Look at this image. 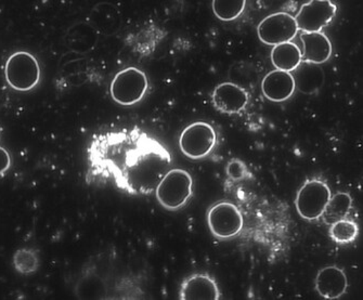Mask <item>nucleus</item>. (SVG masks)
Returning <instances> with one entry per match:
<instances>
[{
	"label": "nucleus",
	"instance_id": "obj_1",
	"mask_svg": "<svg viewBox=\"0 0 363 300\" xmlns=\"http://www.w3.org/2000/svg\"><path fill=\"white\" fill-rule=\"evenodd\" d=\"M86 182H108L136 196L151 195L172 167L169 151L139 128L94 135L87 148Z\"/></svg>",
	"mask_w": 363,
	"mask_h": 300
},
{
	"label": "nucleus",
	"instance_id": "obj_2",
	"mask_svg": "<svg viewBox=\"0 0 363 300\" xmlns=\"http://www.w3.org/2000/svg\"><path fill=\"white\" fill-rule=\"evenodd\" d=\"M160 204L168 211H176L186 204L194 194V179L186 170H169L155 189Z\"/></svg>",
	"mask_w": 363,
	"mask_h": 300
},
{
	"label": "nucleus",
	"instance_id": "obj_3",
	"mask_svg": "<svg viewBox=\"0 0 363 300\" xmlns=\"http://www.w3.org/2000/svg\"><path fill=\"white\" fill-rule=\"evenodd\" d=\"M5 77L8 85L16 91H30L40 82V62L28 51H16L7 59Z\"/></svg>",
	"mask_w": 363,
	"mask_h": 300
},
{
	"label": "nucleus",
	"instance_id": "obj_4",
	"mask_svg": "<svg viewBox=\"0 0 363 300\" xmlns=\"http://www.w3.org/2000/svg\"><path fill=\"white\" fill-rule=\"evenodd\" d=\"M149 88L147 75L137 67L118 72L110 86V94L116 104L130 106L143 100Z\"/></svg>",
	"mask_w": 363,
	"mask_h": 300
},
{
	"label": "nucleus",
	"instance_id": "obj_5",
	"mask_svg": "<svg viewBox=\"0 0 363 300\" xmlns=\"http://www.w3.org/2000/svg\"><path fill=\"white\" fill-rule=\"evenodd\" d=\"M217 135L212 125L196 122L182 130L179 138V148L182 153L191 160L206 157L214 149Z\"/></svg>",
	"mask_w": 363,
	"mask_h": 300
},
{
	"label": "nucleus",
	"instance_id": "obj_6",
	"mask_svg": "<svg viewBox=\"0 0 363 300\" xmlns=\"http://www.w3.org/2000/svg\"><path fill=\"white\" fill-rule=\"evenodd\" d=\"M331 196V190L327 184L320 180H309L297 193L295 199L297 213L303 219L309 221L319 219Z\"/></svg>",
	"mask_w": 363,
	"mask_h": 300
},
{
	"label": "nucleus",
	"instance_id": "obj_7",
	"mask_svg": "<svg viewBox=\"0 0 363 300\" xmlns=\"http://www.w3.org/2000/svg\"><path fill=\"white\" fill-rule=\"evenodd\" d=\"M207 223L217 238H231L243 229L244 220L240 209L233 203L219 202L207 213Z\"/></svg>",
	"mask_w": 363,
	"mask_h": 300
},
{
	"label": "nucleus",
	"instance_id": "obj_8",
	"mask_svg": "<svg viewBox=\"0 0 363 300\" xmlns=\"http://www.w3.org/2000/svg\"><path fill=\"white\" fill-rule=\"evenodd\" d=\"M298 32L295 18L288 12H276L260 22L257 28L258 38L268 46L290 43Z\"/></svg>",
	"mask_w": 363,
	"mask_h": 300
},
{
	"label": "nucleus",
	"instance_id": "obj_9",
	"mask_svg": "<svg viewBox=\"0 0 363 300\" xmlns=\"http://www.w3.org/2000/svg\"><path fill=\"white\" fill-rule=\"evenodd\" d=\"M336 12L337 7L330 0H311L301 6L295 16L297 28L303 33L321 32L333 21Z\"/></svg>",
	"mask_w": 363,
	"mask_h": 300
},
{
	"label": "nucleus",
	"instance_id": "obj_10",
	"mask_svg": "<svg viewBox=\"0 0 363 300\" xmlns=\"http://www.w3.org/2000/svg\"><path fill=\"white\" fill-rule=\"evenodd\" d=\"M212 99L216 110L229 115L238 114L248 104L246 90L233 83L219 84L213 91Z\"/></svg>",
	"mask_w": 363,
	"mask_h": 300
},
{
	"label": "nucleus",
	"instance_id": "obj_11",
	"mask_svg": "<svg viewBox=\"0 0 363 300\" xmlns=\"http://www.w3.org/2000/svg\"><path fill=\"white\" fill-rule=\"evenodd\" d=\"M179 299L217 300L220 299V293L212 277L196 273L184 279L180 287Z\"/></svg>",
	"mask_w": 363,
	"mask_h": 300
},
{
	"label": "nucleus",
	"instance_id": "obj_12",
	"mask_svg": "<svg viewBox=\"0 0 363 300\" xmlns=\"http://www.w3.org/2000/svg\"><path fill=\"white\" fill-rule=\"evenodd\" d=\"M295 90L294 78L289 72L274 70L267 74L262 82V94L272 102L286 101L294 94Z\"/></svg>",
	"mask_w": 363,
	"mask_h": 300
},
{
	"label": "nucleus",
	"instance_id": "obj_13",
	"mask_svg": "<svg viewBox=\"0 0 363 300\" xmlns=\"http://www.w3.org/2000/svg\"><path fill=\"white\" fill-rule=\"evenodd\" d=\"M347 287V277L338 267H325L318 272L315 277V289L324 299L333 300L342 297Z\"/></svg>",
	"mask_w": 363,
	"mask_h": 300
},
{
	"label": "nucleus",
	"instance_id": "obj_14",
	"mask_svg": "<svg viewBox=\"0 0 363 300\" xmlns=\"http://www.w3.org/2000/svg\"><path fill=\"white\" fill-rule=\"evenodd\" d=\"M301 40L303 43L301 62L319 65L331 57V40L323 33H303Z\"/></svg>",
	"mask_w": 363,
	"mask_h": 300
},
{
	"label": "nucleus",
	"instance_id": "obj_15",
	"mask_svg": "<svg viewBox=\"0 0 363 300\" xmlns=\"http://www.w3.org/2000/svg\"><path fill=\"white\" fill-rule=\"evenodd\" d=\"M293 72L295 87L303 94H315L323 86L324 72L319 65L301 62Z\"/></svg>",
	"mask_w": 363,
	"mask_h": 300
},
{
	"label": "nucleus",
	"instance_id": "obj_16",
	"mask_svg": "<svg viewBox=\"0 0 363 300\" xmlns=\"http://www.w3.org/2000/svg\"><path fill=\"white\" fill-rule=\"evenodd\" d=\"M270 57L276 70L291 73L301 63V51L293 43H284L272 48Z\"/></svg>",
	"mask_w": 363,
	"mask_h": 300
},
{
	"label": "nucleus",
	"instance_id": "obj_17",
	"mask_svg": "<svg viewBox=\"0 0 363 300\" xmlns=\"http://www.w3.org/2000/svg\"><path fill=\"white\" fill-rule=\"evenodd\" d=\"M352 197L348 193L340 192L333 195L322 215L324 221L332 225L338 220L345 219L352 209Z\"/></svg>",
	"mask_w": 363,
	"mask_h": 300
},
{
	"label": "nucleus",
	"instance_id": "obj_18",
	"mask_svg": "<svg viewBox=\"0 0 363 300\" xmlns=\"http://www.w3.org/2000/svg\"><path fill=\"white\" fill-rule=\"evenodd\" d=\"M246 0H214L212 4L215 16L221 21H233L243 13Z\"/></svg>",
	"mask_w": 363,
	"mask_h": 300
},
{
	"label": "nucleus",
	"instance_id": "obj_19",
	"mask_svg": "<svg viewBox=\"0 0 363 300\" xmlns=\"http://www.w3.org/2000/svg\"><path fill=\"white\" fill-rule=\"evenodd\" d=\"M14 269L20 274L30 275L36 272L40 267V259L36 250L32 248H21L13 255Z\"/></svg>",
	"mask_w": 363,
	"mask_h": 300
},
{
	"label": "nucleus",
	"instance_id": "obj_20",
	"mask_svg": "<svg viewBox=\"0 0 363 300\" xmlns=\"http://www.w3.org/2000/svg\"><path fill=\"white\" fill-rule=\"evenodd\" d=\"M359 234V227L352 220L342 219L332 223L330 236L337 244L352 243Z\"/></svg>",
	"mask_w": 363,
	"mask_h": 300
},
{
	"label": "nucleus",
	"instance_id": "obj_21",
	"mask_svg": "<svg viewBox=\"0 0 363 300\" xmlns=\"http://www.w3.org/2000/svg\"><path fill=\"white\" fill-rule=\"evenodd\" d=\"M11 167V156L5 148L0 147V177Z\"/></svg>",
	"mask_w": 363,
	"mask_h": 300
},
{
	"label": "nucleus",
	"instance_id": "obj_22",
	"mask_svg": "<svg viewBox=\"0 0 363 300\" xmlns=\"http://www.w3.org/2000/svg\"><path fill=\"white\" fill-rule=\"evenodd\" d=\"M238 170H235V161L231 162L229 165H228V174L233 179H240L242 176H243L244 172V166L242 165L241 162H239V165H238Z\"/></svg>",
	"mask_w": 363,
	"mask_h": 300
}]
</instances>
